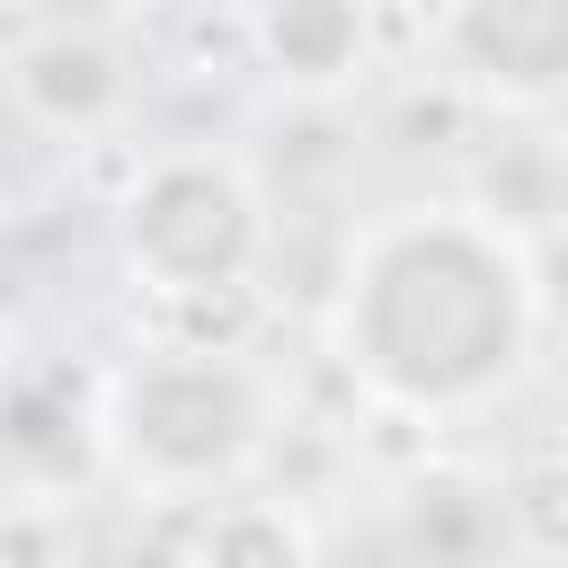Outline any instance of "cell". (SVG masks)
Returning <instances> with one entry per match:
<instances>
[{
    "label": "cell",
    "mask_w": 568,
    "mask_h": 568,
    "mask_svg": "<svg viewBox=\"0 0 568 568\" xmlns=\"http://www.w3.org/2000/svg\"><path fill=\"white\" fill-rule=\"evenodd\" d=\"M532 266L506 231L462 213H399L364 231L346 275V355L417 408L488 399L532 346Z\"/></svg>",
    "instance_id": "6da1fadb"
},
{
    "label": "cell",
    "mask_w": 568,
    "mask_h": 568,
    "mask_svg": "<svg viewBox=\"0 0 568 568\" xmlns=\"http://www.w3.org/2000/svg\"><path fill=\"white\" fill-rule=\"evenodd\" d=\"M124 248L169 293H222L257 257V195L231 160H160L124 204Z\"/></svg>",
    "instance_id": "7a4b0ae2"
},
{
    "label": "cell",
    "mask_w": 568,
    "mask_h": 568,
    "mask_svg": "<svg viewBox=\"0 0 568 568\" xmlns=\"http://www.w3.org/2000/svg\"><path fill=\"white\" fill-rule=\"evenodd\" d=\"M248 382L231 364H160L124 390V453L151 470V479H213L248 453Z\"/></svg>",
    "instance_id": "3957f363"
},
{
    "label": "cell",
    "mask_w": 568,
    "mask_h": 568,
    "mask_svg": "<svg viewBox=\"0 0 568 568\" xmlns=\"http://www.w3.org/2000/svg\"><path fill=\"white\" fill-rule=\"evenodd\" d=\"M462 44L470 62L515 89V98H541L559 80V44H568V0H462Z\"/></svg>",
    "instance_id": "277c9868"
},
{
    "label": "cell",
    "mask_w": 568,
    "mask_h": 568,
    "mask_svg": "<svg viewBox=\"0 0 568 568\" xmlns=\"http://www.w3.org/2000/svg\"><path fill=\"white\" fill-rule=\"evenodd\" d=\"M364 44V9L355 0H275L266 9V53L293 80H337Z\"/></svg>",
    "instance_id": "5b68a950"
},
{
    "label": "cell",
    "mask_w": 568,
    "mask_h": 568,
    "mask_svg": "<svg viewBox=\"0 0 568 568\" xmlns=\"http://www.w3.org/2000/svg\"><path fill=\"white\" fill-rule=\"evenodd\" d=\"M18 89H27V98L53 115V124H71V115L89 124V115L115 98V71H106V53H98V44H71V36H53V44H36V53H27Z\"/></svg>",
    "instance_id": "8992f818"
},
{
    "label": "cell",
    "mask_w": 568,
    "mask_h": 568,
    "mask_svg": "<svg viewBox=\"0 0 568 568\" xmlns=\"http://www.w3.org/2000/svg\"><path fill=\"white\" fill-rule=\"evenodd\" d=\"M204 568H302V541H293L284 515L240 506V515H222V532L204 541Z\"/></svg>",
    "instance_id": "52a82bcc"
}]
</instances>
